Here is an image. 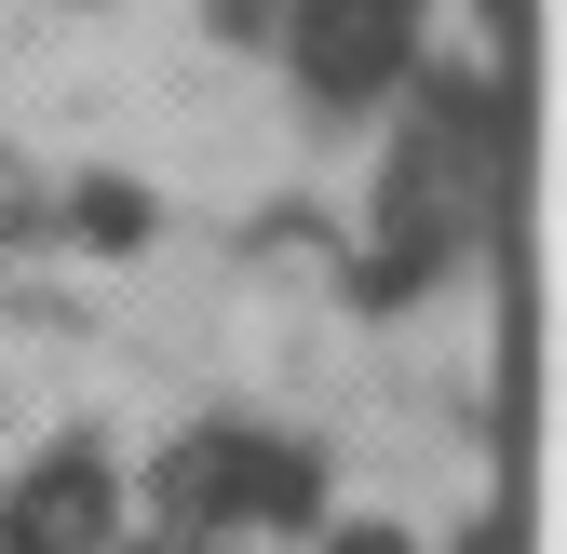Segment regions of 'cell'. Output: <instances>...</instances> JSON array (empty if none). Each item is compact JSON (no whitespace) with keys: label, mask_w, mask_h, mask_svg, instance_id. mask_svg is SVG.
<instances>
[{"label":"cell","mask_w":567,"mask_h":554,"mask_svg":"<svg viewBox=\"0 0 567 554\" xmlns=\"http://www.w3.org/2000/svg\"><path fill=\"white\" fill-rule=\"evenodd\" d=\"M109 541H122V488L95 447H41L0 488V554H109Z\"/></svg>","instance_id":"3"},{"label":"cell","mask_w":567,"mask_h":554,"mask_svg":"<svg viewBox=\"0 0 567 554\" xmlns=\"http://www.w3.org/2000/svg\"><path fill=\"white\" fill-rule=\"evenodd\" d=\"M270 41H284V68H298V95L324 122H365L419 68V0H284Z\"/></svg>","instance_id":"2"},{"label":"cell","mask_w":567,"mask_h":554,"mask_svg":"<svg viewBox=\"0 0 567 554\" xmlns=\"http://www.w3.org/2000/svg\"><path fill=\"white\" fill-rule=\"evenodd\" d=\"M338 554H405V541L392 527H338Z\"/></svg>","instance_id":"5"},{"label":"cell","mask_w":567,"mask_h":554,"mask_svg":"<svg viewBox=\"0 0 567 554\" xmlns=\"http://www.w3.org/2000/svg\"><path fill=\"white\" fill-rule=\"evenodd\" d=\"M203 14H217V41H270V28H284V0H203Z\"/></svg>","instance_id":"4"},{"label":"cell","mask_w":567,"mask_h":554,"mask_svg":"<svg viewBox=\"0 0 567 554\" xmlns=\"http://www.w3.org/2000/svg\"><path fill=\"white\" fill-rule=\"evenodd\" d=\"M150 501L176 541H244V527H311L324 514V460L298 433H257V420H203L163 447Z\"/></svg>","instance_id":"1"}]
</instances>
